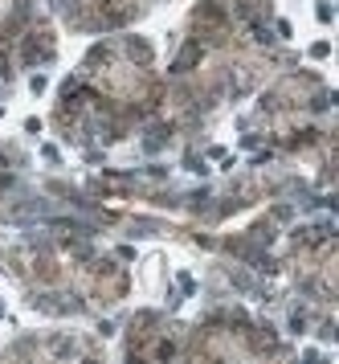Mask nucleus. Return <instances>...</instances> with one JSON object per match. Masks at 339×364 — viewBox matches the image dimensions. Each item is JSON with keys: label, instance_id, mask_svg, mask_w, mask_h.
<instances>
[{"label": "nucleus", "instance_id": "f257e3e1", "mask_svg": "<svg viewBox=\"0 0 339 364\" xmlns=\"http://www.w3.org/2000/svg\"><path fill=\"white\" fill-rule=\"evenodd\" d=\"M160 99L156 53L144 37H111L86 53L58 102L65 139H119Z\"/></svg>", "mask_w": 339, "mask_h": 364}, {"label": "nucleus", "instance_id": "0eeeda50", "mask_svg": "<svg viewBox=\"0 0 339 364\" xmlns=\"http://www.w3.org/2000/svg\"><path fill=\"white\" fill-rule=\"evenodd\" d=\"M176 360V328L156 311H144L127 331V364H172Z\"/></svg>", "mask_w": 339, "mask_h": 364}, {"label": "nucleus", "instance_id": "7ed1b4c3", "mask_svg": "<svg viewBox=\"0 0 339 364\" xmlns=\"http://www.w3.org/2000/svg\"><path fill=\"white\" fill-rule=\"evenodd\" d=\"M184 364H291L274 331L245 315H212L188 336Z\"/></svg>", "mask_w": 339, "mask_h": 364}, {"label": "nucleus", "instance_id": "423d86ee", "mask_svg": "<svg viewBox=\"0 0 339 364\" xmlns=\"http://www.w3.org/2000/svg\"><path fill=\"white\" fill-rule=\"evenodd\" d=\"M294 279L303 282L307 291H315L319 299L331 303L335 295V242H331V230H315L307 233L291 254Z\"/></svg>", "mask_w": 339, "mask_h": 364}, {"label": "nucleus", "instance_id": "6e6552de", "mask_svg": "<svg viewBox=\"0 0 339 364\" xmlns=\"http://www.w3.org/2000/svg\"><path fill=\"white\" fill-rule=\"evenodd\" d=\"M151 0H65V21L74 29H119L144 17Z\"/></svg>", "mask_w": 339, "mask_h": 364}, {"label": "nucleus", "instance_id": "20e7f679", "mask_svg": "<svg viewBox=\"0 0 339 364\" xmlns=\"http://www.w3.org/2000/svg\"><path fill=\"white\" fill-rule=\"evenodd\" d=\"M53 58V29L41 0H0V70L13 74Z\"/></svg>", "mask_w": 339, "mask_h": 364}, {"label": "nucleus", "instance_id": "39448f33", "mask_svg": "<svg viewBox=\"0 0 339 364\" xmlns=\"http://www.w3.org/2000/svg\"><path fill=\"white\" fill-rule=\"evenodd\" d=\"M0 364H107V356L82 331H37L9 344V352H0Z\"/></svg>", "mask_w": 339, "mask_h": 364}, {"label": "nucleus", "instance_id": "f03ea898", "mask_svg": "<svg viewBox=\"0 0 339 364\" xmlns=\"http://www.w3.org/2000/svg\"><path fill=\"white\" fill-rule=\"evenodd\" d=\"M21 287L33 299L53 303H78V307H107L127 295V274L111 258H98L74 246H16L4 254Z\"/></svg>", "mask_w": 339, "mask_h": 364}]
</instances>
